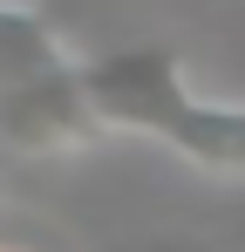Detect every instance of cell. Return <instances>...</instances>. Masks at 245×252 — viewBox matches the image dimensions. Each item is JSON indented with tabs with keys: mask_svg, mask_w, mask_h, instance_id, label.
Instances as JSON below:
<instances>
[{
	"mask_svg": "<svg viewBox=\"0 0 245 252\" xmlns=\"http://www.w3.org/2000/svg\"><path fill=\"white\" fill-rule=\"evenodd\" d=\"M75 68L102 136H150L211 177H245V102H204L184 75V48L136 41Z\"/></svg>",
	"mask_w": 245,
	"mask_h": 252,
	"instance_id": "cell-1",
	"label": "cell"
},
{
	"mask_svg": "<svg viewBox=\"0 0 245 252\" xmlns=\"http://www.w3.org/2000/svg\"><path fill=\"white\" fill-rule=\"evenodd\" d=\"M61 62H68V55H61V34H55V21H48L41 7L0 0V95L28 89L34 75L61 68Z\"/></svg>",
	"mask_w": 245,
	"mask_h": 252,
	"instance_id": "cell-2",
	"label": "cell"
},
{
	"mask_svg": "<svg viewBox=\"0 0 245 252\" xmlns=\"http://www.w3.org/2000/svg\"><path fill=\"white\" fill-rule=\"evenodd\" d=\"M0 252H34V246H14V239H0Z\"/></svg>",
	"mask_w": 245,
	"mask_h": 252,
	"instance_id": "cell-3",
	"label": "cell"
}]
</instances>
